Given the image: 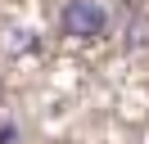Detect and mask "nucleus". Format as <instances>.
I'll return each mask as SVG.
<instances>
[{
    "label": "nucleus",
    "mask_w": 149,
    "mask_h": 144,
    "mask_svg": "<svg viewBox=\"0 0 149 144\" xmlns=\"http://www.w3.org/2000/svg\"><path fill=\"white\" fill-rule=\"evenodd\" d=\"M59 23H63V36H72V41H95L109 27V14H104L100 0H68Z\"/></svg>",
    "instance_id": "obj_1"
}]
</instances>
